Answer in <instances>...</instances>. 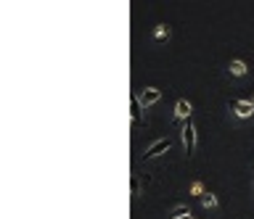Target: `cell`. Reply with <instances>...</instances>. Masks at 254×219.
<instances>
[{
    "label": "cell",
    "mask_w": 254,
    "mask_h": 219,
    "mask_svg": "<svg viewBox=\"0 0 254 219\" xmlns=\"http://www.w3.org/2000/svg\"><path fill=\"white\" fill-rule=\"evenodd\" d=\"M190 114H193V106H190V100H186V98H180L178 103H175V119L186 124V122L190 119Z\"/></svg>",
    "instance_id": "cell-5"
},
{
    "label": "cell",
    "mask_w": 254,
    "mask_h": 219,
    "mask_svg": "<svg viewBox=\"0 0 254 219\" xmlns=\"http://www.w3.org/2000/svg\"><path fill=\"white\" fill-rule=\"evenodd\" d=\"M130 116H132V127H140V124H143V106L138 103V98H135V95L130 100Z\"/></svg>",
    "instance_id": "cell-6"
},
{
    "label": "cell",
    "mask_w": 254,
    "mask_h": 219,
    "mask_svg": "<svg viewBox=\"0 0 254 219\" xmlns=\"http://www.w3.org/2000/svg\"><path fill=\"white\" fill-rule=\"evenodd\" d=\"M186 214H190L188 203H175V206L167 211V217H170V219H180V217H186Z\"/></svg>",
    "instance_id": "cell-8"
},
{
    "label": "cell",
    "mask_w": 254,
    "mask_h": 219,
    "mask_svg": "<svg viewBox=\"0 0 254 219\" xmlns=\"http://www.w3.org/2000/svg\"><path fill=\"white\" fill-rule=\"evenodd\" d=\"M228 72H230V77H246V72H249V69H246V64L244 61H230L228 64Z\"/></svg>",
    "instance_id": "cell-7"
},
{
    "label": "cell",
    "mask_w": 254,
    "mask_h": 219,
    "mask_svg": "<svg viewBox=\"0 0 254 219\" xmlns=\"http://www.w3.org/2000/svg\"><path fill=\"white\" fill-rule=\"evenodd\" d=\"M154 37H156V40H170V37H172V29L167 27V24H156V27H154Z\"/></svg>",
    "instance_id": "cell-10"
},
{
    "label": "cell",
    "mask_w": 254,
    "mask_h": 219,
    "mask_svg": "<svg viewBox=\"0 0 254 219\" xmlns=\"http://www.w3.org/2000/svg\"><path fill=\"white\" fill-rule=\"evenodd\" d=\"M180 137H183V148H186V156H193L196 153V143H198V135H196V124L193 119H188L180 130Z\"/></svg>",
    "instance_id": "cell-1"
},
{
    "label": "cell",
    "mask_w": 254,
    "mask_h": 219,
    "mask_svg": "<svg viewBox=\"0 0 254 219\" xmlns=\"http://www.w3.org/2000/svg\"><path fill=\"white\" fill-rule=\"evenodd\" d=\"M135 98H138V103L143 106V111H148L151 106H156L159 100H162V90L159 88H143L135 92Z\"/></svg>",
    "instance_id": "cell-3"
},
{
    "label": "cell",
    "mask_w": 254,
    "mask_h": 219,
    "mask_svg": "<svg viewBox=\"0 0 254 219\" xmlns=\"http://www.w3.org/2000/svg\"><path fill=\"white\" fill-rule=\"evenodd\" d=\"M252 103H254V98H252Z\"/></svg>",
    "instance_id": "cell-15"
},
{
    "label": "cell",
    "mask_w": 254,
    "mask_h": 219,
    "mask_svg": "<svg viewBox=\"0 0 254 219\" xmlns=\"http://www.w3.org/2000/svg\"><path fill=\"white\" fill-rule=\"evenodd\" d=\"M190 193H193V195H198V198H204V195L209 193V190H204V182H198V179H196V182L190 185Z\"/></svg>",
    "instance_id": "cell-12"
},
{
    "label": "cell",
    "mask_w": 254,
    "mask_h": 219,
    "mask_svg": "<svg viewBox=\"0 0 254 219\" xmlns=\"http://www.w3.org/2000/svg\"><path fill=\"white\" fill-rule=\"evenodd\" d=\"M170 148H172L170 137H159V140H154V143L146 148V151H143L140 159H143V161H154V159H159L162 153H170Z\"/></svg>",
    "instance_id": "cell-2"
},
{
    "label": "cell",
    "mask_w": 254,
    "mask_h": 219,
    "mask_svg": "<svg viewBox=\"0 0 254 219\" xmlns=\"http://www.w3.org/2000/svg\"><path fill=\"white\" fill-rule=\"evenodd\" d=\"M180 219H193V217H190V214H186V217H180Z\"/></svg>",
    "instance_id": "cell-13"
},
{
    "label": "cell",
    "mask_w": 254,
    "mask_h": 219,
    "mask_svg": "<svg viewBox=\"0 0 254 219\" xmlns=\"http://www.w3.org/2000/svg\"><path fill=\"white\" fill-rule=\"evenodd\" d=\"M130 193H132V198H138V195H140V177L138 175L130 177Z\"/></svg>",
    "instance_id": "cell-11"
},
{
    "label": "cell",
    "mask_w": 254,
    "mask_h": 219,
    "mask_svg": "<svg viewBox=\"0 0 254 219\" xmlns=\"http://www.w3.org/2000/svg\"><path fill=\"white\" fill-rule=\"evenodd\" d=\"M252 193H254V182H252Z\"/></svg>",
    "instance_id": "cell-14"
},
{
    "label": "cell",
    "mask_w": 254,
    "mask_h": 219,
    "mask_svg": "<svg viewBox=\"0 0 254 219\" xmlns=\"http://www.w3.org/2000/svg\"><path fill=\"white\" fill-rule=\"evenodd\" d=\"M230 108H233L236 119H252V116H254V103H252V100H233Z\"/></svg>",
    "instance_id": "cell-4"
},
{
    "label": "cell",
    "mask_w": 254,
    "mask_h": 219,
    "mask_svg": "<svg viewBox=\"0 0 254 219\" xmlns=\"http://www.w3.org/2000/svg\"><path fill=\"white\" fill-rule=\"evenodd\" d=\"M201 206L206 209V211H214V209H220V198L214 193H206L204 198H201Z\"/></svg>",
    "instance_id": "cell-9"
}]
</instances>
